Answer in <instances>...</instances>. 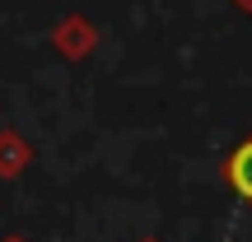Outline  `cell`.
<instances>
[{"mask_svg":"<svg viewBox=\"0 0 252 242\" xmlns=\"http://www.w3.org/2000/svg\"><path fill=\"white\" fill-rule=\"evenodd\" d=\"M220 172H224L229 191L252 210V135L238 144V149H229V159H224V168H220Z\"/></svg>","mask_w":252,"mask_h":242,"instance_id":"6da1fadb","label":"cell"},{"mask_svg":"<svg viewBox=\"0 0 252 242\" xmlns=\"http://www.w3.org/2000/svg\"><path fill=\"white\" fill-rule=\"evenodd\" d=\"M145 242H154V238H145Z\"/></svg>","mask_w":252,"mask_h":242,"instance_id":"3957f363","label":"cell"},{"mask_svg":"<svg viewBox=\"0 0 252 242\" xmlns=\"http://www.w3.org/2000/svg\"><path fill=\"white\" fill-rule=\"evenodd\" d=\"M238 5H243V9H248V14H252V0H238Z\"/></svg>","mask_w":252,"mask_h":242,"instance_id":"7a4b0ae2","label":"cell"}]
</instances>
